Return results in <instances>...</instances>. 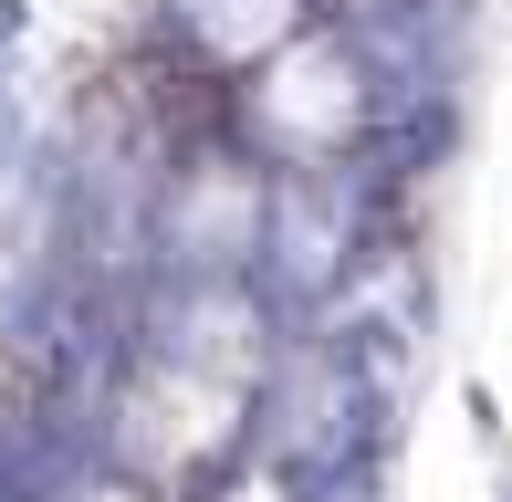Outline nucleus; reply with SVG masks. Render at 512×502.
Masks as SVG:
<instances>
[{
  "mask_svg": "<svg viewBox=\"0 0 512 502\" xmlns=\"http://www.w3.org/2000/svg\"><path fill=\"white\" fill-rule=\"evenodd\" d=\"M502 502H512V471H502Z\"/></svg>",
  "mask_w": 512,
  "mask_h": 502,
  "instance_id": "f257e3e1",
  "label": "nucleus"
}]
</instances>
